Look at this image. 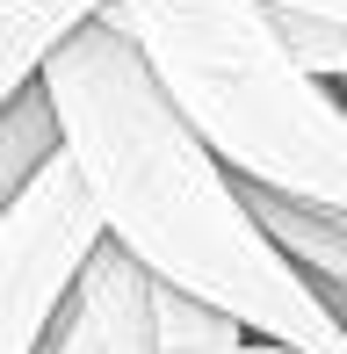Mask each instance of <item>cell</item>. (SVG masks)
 Instances as JSON below:
<instances>
[{
	"label": "cell",
	"mask_w": 347,
	"mask_h": 354,
	"mask_svg": "<svg viewBox=\"0 0 347 354\" xmlns=\"http://www.w3.org/2000/svg\"><path fill=\"white\" fill-rule=\"evenodd\" d=\"M246 210L268 232V246L304 275V289H319V304L347 326V210H319V203H290L246 188Z\"/></svg>",
	"instance_id": "cell-5"
},
{
	"label": "cell",
	"mask_w": 347,
	"mask_h": 354,
	"mask_svg": "<svg viewBox=\"0 0 347 354\" xmlns=\"http://www.w3.org/2000/svg\"><path fill=\"white\" fill-rule=\"evenodd\" d=\"M275 37L290 44V58L304 66L311 80L326 87H347V29H326V22H297V15H275Z\"/></svg>",
	"instance_id": "cell-8"
},
{
	"label": "cell",
	"mask_w": 347,
	"mask_h": 354,
	"mask_svg": "<svg viewBox=\"0 0 347 354\" xmlns=\"http://www.w3.org/2000/svg\"><path fill=\"white\" fill-rule=\"evenodd\" d=\"M58 138L80 174L102 239H116L152 282L225 311L246 340L290 354H347V326L304 289L246 210V188L174 116L145 58L109 22H87L44 66Z\"/></svg>",
	"instance_id": "cell-1"
},
{
	"label": "cell",
	"mask_w": 347,
	"mask_h": 354,
	"mask_svg": "<svg viewBox=\"0 0 347 354\" xmlns=\"http://www.w3.org/2000/svg\"><path fill=\"white\" fill-rule=\"evenodd\" d=\"M232 354H290V347H268V340H246V347H232Z\"/></svg>",
	"instance_id": "cell-10"
},
{
	"label": "cell",
	"mask_w": 347,
	"mask_h": 354,
	"mask_svg": "<svg viewBox=\"0 0 347 354\" xmlns=\"http://www.w3.org/2000/svg\"><path fill=\"white\" fill-rule=\"evenodd\" d=\"M268 15H297V22H326V29H347V0H254Z\"/></svg>",
	"instance_id": "cell-9"
},
{
	"label": "cell",
	"mask_w": 347,
	"mask_h": 354,
	"mask_svg": "<svg viewBox=\"0 0 347 354\" xmlns=\"http://www.w3.org/2000/svg\"><path fill=\"white\" fill-rule=\"evenodd\" d=\"M94 246H102V217L73 159H58L22 203L0 210V354H37L58 297L73 289Z\"/></svg>",
	"instance_id": "cell-3"
},
{
	"label": "cell",
	"mask_w": 347,
	"mask_h": 354,
	"mask_svg": "<svg viewBox=\"0 0 347 354\" xmlns=\"http://www.w3.org/2000/svg\"><path fill=\"white\" fill-rule=\"evenodd\" d=\"M37 354H160V282L116 239H102L58 297Z\"/></svg>",
	"instance_id": "cell-4"
},
{
	"label": "cell",
	"mask_w": 347,
	"mask_h": 354,
	"mask_svg": "<svg viewBox=\"0 0 347 354\" xmlns=\"http://www.w3.org/2000/svg\"><path fill=\"white\" fill-rule=\"evenodd\" d=\"M8 8H15V0H0V15H8Z\"/></svg>",
	"instance_id": "cell-11"
},
{
	"label": "cell",
	"mask_w": 347,
	"mask_h": 354,
	"mask_svg": "<svg viewBox=\"0 0 347 354\" xmlns=\"http://www.w3.org/2000/svg\"><path fill=\"white\" fill-rule=\"evenodd\" d=\"M58 159H66L58 109H51V94H44V80H37V87H22L8 109H0V210L22 203Z\"/></svg>",
	"instance_id": "cell-6"
},
{
	"label": "cell",
	"mask_w": 347,
	"mask_h": 354,
	"mask_svg": "<svg viewBox=\"0 0 347 354\" xmlns=\"http://www.w3.org/2000/svg\"><path fill=\"white\" fill-rule=\"evenodd\" d=\"M232 347H246V333L225 311L160 282V354H232Z\"/></svg>",
	"instance_id": "cell-7"
},
{
	"label": "cell",
	"mask_w": 347,
	"mask_h": 354,
	"mask_svg": "<svg viewBox=\"0 0 347 354\" xmlns=\"http://www.w3.org/2000/svg\"><path fill=\"white\" fill-rule=\"evenodd\" d=\"M160 80L174 116L239 188L347 210V102L311 80L254 0H109L102 15Z\"/></svg>",
	"instance_id": "cell-2"
}]
</instances>
